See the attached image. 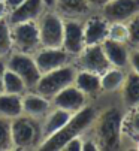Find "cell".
<instances>
[{
    "mask_svg": "<svg viewBox=\"0 0 139 151\" xmlns=\"http://www.w3.org/2000/svg\"><path fill=\"white\" fill-rule=\"evenodd\" d=\"M96 120V111L91 106H84L82 109L78 112L72 114L71 120H69L58 132L51 135L50 138H46L40 141L39 150L43 151H60L63 145L73 136H79L85 129H88Z\"/></svg>",
    "mask_w": 139,
    "mask_h": 151,
    "instance_id": "obj_1",
    "label": "cell"
},
{
    "mask_svg": "<svg viewBox=\"0 0 139 151\" xmlns=\"http://www.w3.org/2000/svg\"><path fill=\"white\" fill-rule=\"evenodd\" d=\"M123 135V115L120 111H105L97 118V144L100 150H117L121 145Z\"/></svg>",
    "mask_w": 139,
    "mask_h": 151,
    "instance_id": "obj_2",
    "label": "cell"
},
{
    "mask_svg": "<svg viewBox=\"0 0 139 151\" xmlns=\"http://www.w3.org/2000/svg\"><path fill=\"white\" fill-rule=\"evenodd\" d=\"M11 139L12 148L15 150H30L40 144V127L36 118L29 115H19L11 120Z\"/></svg>",
    "mask_w": 139,
    "mask_h": 151,
    "instance_id": "obj_3",
    "label": "cell"
},
{
    "mask_svg": "<svg viewBox=\"0 0 139 151\" xmlns=\"http://www.w3.org/2000/svg\"><path fill=\"white\" fill-rule=\"evenodd\" d=\"M75 75H76V69L73 66H71V64H64V66H61L58 69L42 73L33 90L36 93H39L40 96L51 100L64 87L73 84Z\"/></svg>",
    "mask_w": 139,
    "mask_h": 151,
    "instance_id": "obj_4",
    "label": "cell"
},
{
    "mask_svg": "<svg viewBox=\"0 0 139 151\" xmlns=\"http://www.w3.org/2000/svg\"><path fill=\"white\" fill-rule=\"evenodd\" d=\"M40 48H61L64 19L57 12H43L37 19Z\"/></svg>",
    "mask_w": 139,
    "mask_h": 151,
    "instance_id": "obj_5",
    "label": "cell"
},
{
    "mask_svg": "<svg viewBox=\"0 0 139 151\" xmlns=\"http://www.w3.org/2000/svg\"><path fill=\"white\" fill-rule=\"evenodd\" d=\"M11 39H12V48H15V51L33 55L40 48L37 21H24V23L12 24Z\"/></svg>",
    "mask_w": 139,
    "mask_h": 151,
    "instance_id": "obj_6",
    "label": "cell"
},
{
    "mask_svg": "<svg viewBox=\"0 0 139 151\" xmlns=\"http://www.w3.org/2000/svg\"><path fill=\"white\" fill-rule=\"evenodd\" d=\"M6 68L15 72L24 81L27 90H33L37 79L40 78V72L36 66V61L32 54L19 52V51L12 52L6 61Z\"/></svg>",
    "mask_w": 139,
    "mask_h": 151,
    "instance_id": "obj_7",
    "label": "cell"
},
{
    "mask_svg": "<svg viewBox=\"0 0 139 151\" xmlns=\"http://www.w3.org/2000/svg\"><path fill=\"white\" fill-rule=\"evenodd\" d=\"M78 64L82 70H88L97 75H102L111 68V63L105 55L102 44L84 47V50L78 54Z\"/></svg>",
    "mask_w": 139,
    "mask_h": 151,
    "instance_id": "obj_8",
    "label": "cell"
},
{
    "mask_svg": "<svg viewBox=\"0 0 139 151\" xmlns=\"http://www.w3.org/2000/svg\"><path fill=\"white\" fill-rule=\"evenodd\" d=\"M139 14V0H109L102 6V15L109 23H126Z\"/></svg>",
    "mask_w": 139,
    "mask_h": 151,
    "instance_id": "obj_9",
    "label": "cell"
},
{
    "mask_svg": "<svg viewBox=\"0 0 139 151\" xmlns=\"http://www.w3.org/2000/svg\"><path fill=\"white\" fill-rule=\"evenodd\" d=\"M84 47V24L76 18H67L64 21L61 48L71 55H78Z\"/></svg>",
    "mask_w": 139,
    "mask_h": 151,
    "instance_id": "obj_10",
    "label": "cell"
},
{
    "mask_svg": "<svg viewBox=\"0 0 139 151\" xmlns=\"http://www.w3.org/2000/svg\"><path fill=\"white\" fill-rule=\"evenodd\" d=\"M33 58L42 75L45 72H50L64 66V64H69L71 54H67L63 48H39L33 54Z\"/></svg>",
    "mask_w": 139,
    "mask_h": 151,
    "instance_id": "obj_11",
    "label": "cell"
},
{
    "mask_svg": "<svg viewBox=\"0 0 139 151\" xmlns=\"http://www.w3.org/2000/svg\"><path fill=\"white\" fill-rule=\"evenodd\" d=\"M51 103L55 106V108H61V109H66L69 112H78L79 109L85 106L87 103V96L76 87L75 84H71L64 87L61 91H58L53 99H51Z\"/></svg>",
    "mask_w": 139,
    "mask_h": 151,
    "instance_id": "obj_12",
    "label": "cell"
},
{
    "mask_svg": "<svg viewBox=\"0 0 139 151\" xmlns=\"http://www.w3.org/2000/svg\"><path fill=\"white\" fill-rule=\"evenodd\" d=\"M45 9L46 8L43 0H24L19 6L9 11L6 19L11 26L17 23H24V21H37Z\"/></svg>",
    "mask_w": 139,
    "mask_h": 151,
    "instance_id": "obj_13",
    "label": "cell"
},
{
    "mask_svg": "<svg viewBox=\"0 0 139 151\" xmlns=\"http://www.w3.org/2000/svg\"><path fill=\"white\" fill-rule=\"evenodd\" d=\"M109 21L103 15H93L84 23V42L87 45H99L108 37Z\"/></svg>",
    "mask_w": 139,
    "mask_h": 151,
    "instance_id": "obj_14",
    "label": "cell"
},
{
    "mask_svg": "<svg viewBox=\"0 0 139 151\" xmlns=\"http://www.w3.org/2000/svg\"><path fill=\"white\" fill-rule=\"evenodd\" d=\"M102 48L111 66L124 69L129 64V50L126 47V42H118L112 39H105L102 42Z\"/></svg>",
    "mask_w": 139,
    "mask_h": 151,
    "instance_id": "obj_15",
    "label": "cell"
},
{
    "mask_svg": "<svg viewBox=\"0 0 139 151\" xmlns=\"http://www.w3.org/2000/svg\"><path fill=\"white\" fill-rule=\"evenodd\" d=\"M21 103H22V114L33 118H39L48 112L51 100L33 91V93H26L24 97H21Z\"/></svg>",
    "mask_w": 139,
    "mask_h": 151,
    "instance_id": "obj_16",
    "label": "cell"
},
{
    "mask_svg": "<svg viewBox=\"0 0 139 151\" xmlns=\"http://www.w3.org/2000/svg\"><path fill=\"white\" fill-rule=\"evenodd\" d=\"M72 112H69L66 109H61V108H55L53 109L48 115H46L42 127H40V138L42 141L50 138L51 135H54L55 132H58L60 129L71 120Z\"/></svg>",
    "mask_w": 139,
    "mask_h": 151,
    "instance_id": "obj_17",
    "label": "cell"
},
{
    "mask_svg": "<svg viewBox=\"0 0 139 151\" xmlns=\"http://www.w3.org/2000/svg\"><path fill=\"white\" fill-rule=\"evenodd\" d=\"M90 3L87 0H54V9L57 14L66 18H78L90 12Z\"/></svg>",
    "mask_w": 139,
    "mask_h": 151,
    "instance_id": "obj_18",
    "label": "cell"
},
{
    "mask_svg": "<svg viewBox=\"0 0 139 151\" xmlns=\"http://www.w3.org/2000/svg\"><path fill=\"white\" fill-rule=\"evenodd\" d=\"M73 84L85 96H94L99 91H102V88H100V75L88 72V70L81 69L79 72H76Z\"/></svg>",
    "mask_w": 139,
    "mask_h": 151,
    "instance_id": "obj_19",
    "label": "cell"
},
{
    "mask_svg": "<svg viewBox=\"0 0 139 151\" xmlns=\"http://www.w3.org/2000/svg\"><path fill=\"white\" fill-rule=\"evenodd\" d=\"M22 115V103L19 94L0 93V117L12 120Z\"/></svg>",
    "mask_w": 139,
    "mask_h": 151,
    "instance_id": "obj_20",
    "label": "cell"
},
{
    "mask_svg": "<svg viewBox=\"0 0 139 151\" xmlns=\"http://www.w3.org/2000/svg\"><path fill=\"white\" fill-rule=\"evenodd\" d=\"M126 75L123 73V69L111 66L106 72L100 75V88L106 93H114L117 90H121Z\"/></svg>",
    "mask_w": 139,
    "mask_h": 151,
    "instance_id": "obj_21",
    "label": "cell"
},
{
    "mask_svg": "<svg viewBox=\"0 0 139 151\" xmlns=\"http://www.w3.org/2000/svg\"><path fill=\"white\" fill-rule=\"evenodd\" d=\"M121 91H123V100L126 106L133 108L139 105V75L136 72H132L124 78Z\"/></svg>",
    "mask_w": 139,
    "mask_h": 151,
    "instance_id": "obj_22",
    "label": "cell"
},
{
    "mask_svg": "<svg viewBox=\"0 0 139 151\" xmlns=\"http://www.w3.org/2000/svg\"><path fill=\"white\" fill-rule=\"evenodd\" d=\"M27 91V87L24 81H22L15 72H12L11 69H8L5 66L3 70V93H9V94H24Z\"/></svg>",
    "mask_w": 139,
    "mask_h": 151,
    "instance_id": "obj_23",
    "label": "cell"
},
{
    "mask_svg": "<svg viewBox=\"0 0 139 151\" xmlns=\"http://www.w3.org/2000/svg\"><path fill=\"white\" fill-rule=\"evenodd\" d=\"M130 112L126 118H123V132L126 130L133 138L139 139V105L130 108Z\"/></svg>",
    "mask_w": 139,
    "mask_h": 151,
    "instance_id": "obj_24",
    "label": "cell"
},
{
    "mask_svg": "<svg viewBox=\"0 0 139 151\" xmlns=\"http://www.w3.org/2000/svg\"><path fill=\"white\" fill-rule=\"evenodd\" d=\"M12 51V39H11V24L8 19H0V55H6Z\"/></svg>",
    "mask_w": 139,
    "mask_h": 151,
    "instance_id": "obj_25",
    "label": "cell"
},
{
    "mask_svg": "<svg viewBox=\"0 0 139 151\" xmlns=\"http://www.w3.org/2000/svg\"><path fill=\"white\" fill-rule=\"evenodd\" d=\"M106 39L118 40V42H129L127 24H124V23H109L108 37Z\"/></svg>",
    "mask_w": 139,
    "mask_h": 151,
    "instance_id": "obj_26",
    "label": "cell"
},
{
    "mask_svg": "<svg viewBox=\"0 0 139 151\" xmlns=\"http://www.w3.org/2000/svg\"><path fill=\"white\" fill-rule=\"evenodd\" d=\"M12 139H11V120L0 117V151L11 150Z\"/></svg>",
    "mask_w": 139,
    "mask_h": 151,
    "instance_id": "obj_27",
    "label": "cell"
},
{
    "mask_svg": "<svg viewBox=\"0 0 139 151\" xmlns=\"http://www.w3.org/2000/svg\"><path fill=\"white\" fill-rule=\"evenodd\" d=\"M127 32H129V42L130 44L139 45V14L129 19Z\"/></svg>",
    "mask_w": 139,
    "mask_h": 151,
    "instance_id": "obj_28",
    "label": "cell"
},
{
    "mask_svg": "<svg viewBox=\"0 0 139 151\" xmlns=\"http://www.w3.org/2000/svg\"><path fill=\"white\" fill-rule=\"evenodd\" d=\"M61 150H64V151H81V150H82V139H81V135H79V136L71 138V139H69V141L63 145Z\"/></svg>",
    "mask_w": 139,
    "mask_h": 151,
    "instance_id": "obj_29",
    "label": "cell"
},
{
    "mask_svg": "<svg viewBox=\"0 0 139 151\" xmlns=\"http://www.w3.org/2000/svg\"><path fill=\"white\" fill-rule=\"evenodd\" d=\"M129 63H130L133 72L139 75V50H135L129 54Z\"/></svg>",
    "mask_w": 139,
    "mask_h": 151,
    "instance_id": "obj_30",
    "label": "cell"
},
{
    "mask_svg": "<svg viewBox=\"0 0 139 151\" xmlns=\"http://www.w3.org/2000/svg\"><path fill=\"white\" fill-rule=\"evenodd\" d=\"M99 144L97 141L94 139H87V141H82V150L81 151H99Z\"/></svg>",
    "mask_w": 139,
    "mask_h": 151,
    "instance_id": "obj_31",
    "label": "cell"
},
{
    "mask_svg": "<svg viewBox=\"0 0 139 151\" xmlns=\"http://www.w3.org/2000/svg\"><path fill=\"white\" fill-rule=\"evenodd\" d=\"M5 2V5H6V8H8V14H9V11H12V9H15L17 6H19L24 0H3Z\"/></svg>",
    "mask_w": 139,
    "mask_h": 151,
    "instance_id": "obj_32",
    "label": "cell"
},
{
    "mask_svg": "<svg viewBox=\"0 0 139 151\" xmlns=\"http://www.w3.org/2000/svg\"><path fill=\"white\" fill-rule=\"evenodd\" d=\"M6 17H8V8H6L3 0H0V19H3Z\"/></svg>",
    "mask_w": 139,
    "mask_h": 151,
    "instance_id": "obj_33",
    "label": "cell"
},
{
    "mask_svg": "<svg viewBox=\"0 0 139 151\" xmlns=\"http://www.w3.org/2000/svg\"><path fill=\"white\" fill-rule=\"evenodd\" d=\"M87 2L90 3V6H103L106 2H109V0H87Z\"/></svg>",
    "mask_w": 139,
    "mask_h": 151,
    "instance_id": "obj_34",
    "label": "cell"
},
{
    "mask_svg": "<svg viewBox=\"0 0 139 151\" xmlns=\"http://www.w3.org/2000/svg\"><path fill=\"white\" fill-rule=\"evenodd\" d=\"M3 70H5V66L0 63V93H3Z\"/></svg>",
    "mask_w": 139,
    "mask_h": 151,
    "instance_id": "obj_35",
    "label": "cell"
},
{
    "mask_svg": "<svg viewBox=\"0 0 139 151\" xmlns=\"http://www.w3.org/2000/svg\"><path fill=\"white\" fill-rule=\"evenodd\" d=\"M43 3H45V8L46 9L54 8V0H43Z\"/></svg>",
    "mask_w": 139,
    "mask_h": 151,
    "instance_id": "obj_36",
    "label": "cell"
},
{
    "mask_svg": "<svg viewBox=\"0 0 139 151\" xmlns=\"http://www.w3.org/2000/svg\"><path fill=\"white\" fill-rule=\"evenodd\" d=\"M138 148H139V147H138Z\"/></svg>",
    "mask_w": 139,
    "mask_h": 151,
    "instance_id": "obj_37",
    "label": "cell"
}]
</instances>
